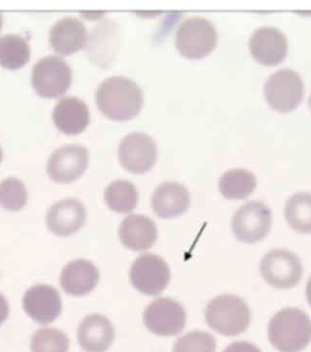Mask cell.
<instances>
[{"instance_id":"cell-4","label":"cell","mask_w":311,"mask_h":352,"mask_svg":"<svg viewBox=\"0 0 311 352\" xmlns=\"http://www.w3.org/2000/svg\"><path fill=\"white\" fill-rule=\"evenodd\" d=\"M218 33L211 21L202 16H191L178 26L175 45L178 52L188 59H202L216 47Z\"/></svg>"},{"instance_id":"cell-3","label":"cell","mask_w":311,"mask_h":352,"mask_svg":"<svg viewBox=\"0 0 311 352\" xmlns=\"http://www.w3.org/2000/svg\"><path fill=\"white\" fill-rule=\"evenodd\" d=\"M207 324L225 336H237L247 330L250 322L249 306L233 295L216 296L206 308Z\"/></svg>"},{"instance_id":"cell-30","label":"cell","mask_w":311,"mask_h":352,"mask_svg":"<svg viewBox=\"0 0 311 352\" xmlns=\"http://www.w3.org/2000/svg\"><path fill=\"white\" fill-rule=\"evenodd\" d=\"M9 305L6 298L0 294V325L3 324L9 316Z\"/></svg>"},{"instance_id":"cell-8","label":"cell","mask_w":311,"mask_h":352,"mask_svg":"<svg viewBox=\"0 0 311 352\" xmlns=\"http://www.w3.org/2000/svg\"><path fill=\"white\" fill-rule=\"evenodd\" d=\"M272 212L260 201L247 202L236 211L231 228L237 240L255 243L264 240L271 230Z\"/></svg>"},{"instance_id":"cell-13","label":"cell","mask_w":311,"mask_h":352,"mask_svg":"<svg viewBox=\"0 0 311 352\" xmlns=\"http://www.w3.org/2000/svg\"><path fill=\"white\" fill-rule=\"evenodd\" d=\"M23 309L40 324H50L61 315V296L52 286L40 284L31 287L24 294Z\"/></svg>"},{"instance_id":"cell-33","label":"cell","mask_w":311,"mask_h":352,"mask_svg":"<svg viewBox=\"0 0 311 352\" xmlns=\"http://www.w3.org/2000/svg\"><path fill=\"white\" fill-rule=\"evenodd\" d=\"M2 157H3V154H2L1 148H0V163H1Z\"/></svg>"},{"instance_id":"cell-12","label":"cell","mask_w":311,"mask_h":352,"mask_svg":"<svg viewBox=\"0 0 311 352\" xmlns=\"http://www.w3.org/2000/svg\"><path fill=\"white\" fill-rule=\"evenodd\" d=\"M88 149L81 144H66L57 148L48 159L47 172L57 183L78 179L88 167Z\"/></svg>"},{"instance_id":"cell-1","label":"cell","mask_w":311,"mask_h":352,"mask_svg":"<svg viewBox=\"0 0 311 352\" xmlns=\"http://www.w3.org/2000/svg\"><path fill=\"white\" fill-rule=\"evenodd\" d=\"M96 102L108 119L127 122L136 117L141 111L143 91L127 77H109L96 90Z\"/></svg>"},{"instance_id":"cell-28","label":"cell","mask_w":311,"mask_h":352,"mask_svg":"<svg viewBox=\"0 0 311 352\" xmlns=\"http://www.w3.org/2000/svg\"><path fill=\"white\" fill-rule=\"evenodd\" d=\"M216 340L204 331H192L180 337L173 346V352H215Z\"/></svg>"},{"instance_id":"cell-25","label":"cell","mask_w":311,"mask_h":352,"mask_svg":"<svg viewBox=\"0 0 311 352\" xmlns=\"http://www.w3.org/2000/svg\"><path fill=\"white\" fill-rule=\"evenodd\" d=\"M286 221L299 233H311V194L298 192L286 202L284 209Z\"/></svg>"},{"instance_id":"cell-9","label":"cell","mask_w":311,"mask_h":352,"mask_svg":"<svg viewBox=\"0 0 311 352\" xmlns=\"http://www.w3.org/2000/svg\"><path fill=\"white\" fill-rule=\"evenodd\" d=\"M260 274L274 288H293L302 279V263L289 250H273L261 260Z\"/></svg>"},{"instance_id":"cell-31","label":"cell","mask_w":311,"mask_h":352,"mask_svg":"<svg viewBox=\"0 0 311 352\" xmlns=\"http://www.w3.org/2000/svg\"><path fill=\"white\" fill-rule=\"evenodd\" d=\"M307 298L308 303H310L311 306V277L310 278V280H308L307 285Z\"/></svg>"},{"instance_id":"cell-16","label":"cell","mask_w":311,"mask_h":352,"mask_svg":"<svg viewBox=\"0 0 311 352\" xmlns=\"http://www.w3.org/2000/svg\"><path fill=\"white\" fill-rule=\"evenodd\" d=\"M77 340L84 351L105 352L114 342V327L105 316H87L77 329Z\"/></svg>"},{"instance_id":"cell-11","label":"cell","mask_w":311,"mask_h":352,"mask_svg":"<svg viewBox=\"0 0 311 352\" xmlns=\"http://www.w3.org/2000/svg\"><path fill=\"white\" fill-rule=\"evenodd\" d=\"M118 155L125 170L134 175H143L151 170L156 164L158 148L149 135L133 132L120 142Z\"/></svg>"},{"instance_id":"cell-14","label":"cell","mask_w":311,"mask_h":352,"mask_svg":"<svg viewBox=\"0 0 311 352\" xmlns=\"http://www.w3.org/2000/svg\"><path fill=\"white\" fill-rule=\"evenodd\" d=\"M249 47L253 57L260 64L276 66L288 54V38L279 29L264 26L250 36Z\"/></svg>"},{"instance_id":"cell-20","label":"cell","mask_w":311,"mask_h":352,"mask_svg":"<svg viewBox=\"0 0 311 352\" xmlns=\"http://www.w3.org/2000/svg\"><path fill=\"white\" fill-rule=\"evenodd\" d=\"M52 119L63 133L76 135L86 129L90 122V112L83 100L66 96L58 101L53 109Z\"/></svg>"},{"instance_id":"cell-2","label":"cell","mask_w":311,"mask_h":352,"mask_svg":"<svg viewBox=\"0 0 311 352\" xmlns=\"http://www.w3.org/2000/svg\"><path fill=\"white\" fill-rule=\"evenodd\" d=\"M268 336L272 344L281 352H300L311 341V322L303 311L286 308L270 320Z\"/></svg>"},{"instance_id":"cell-6","label":"cell","mask_w":311,"mask_h":352,"mask_svg":"<svg viewBox=\"0 0 311 352\" xmlns=\"http://www.w3.org/2000/svg\"><path fill=\"white\" fill-rule=\"evenodd\" d=\"M129 279L140 293L158 296L170 283V267L158 255L144 253L140 255L130 267Z\"/></svg>"},{"instance_id":"cell-18","label":"cell","mask_w":311,"mask_h":352,"mask_svg":"<svg viewBox=\"0 0 311 352\" xmlns=\"http://www.w3.org/2000/svg\"><path fill=\"white\" fill-rule=\"evenodd\" d=\"M98 281L100 272L93 263L85 259L69 262L60 276L63 290L74 296L88 295L98 286Z\"/></svg>"},{"instance_id":"cell-27","label":"cell","mask_w":311,"mask_h":352,"mask_svg":"<svg viewBox=\"0 0 311 352\" xmlns=\"http://www.w3.org/2000/svg\"><path fill=\"white\" fill-rule=\"evenodd\" d=\"M28 194L25 186L16 177L0 182V206L9 211H19L25 206Z\"/></svg>"},{"instance_id":"cell-23","label":"cell","mask_w":311,"mask_h":352,"mask_svg":"<svg viewBox=\"0 0 311 352\" xmlns=\"http://www.w3.org/2000/svg\"><path fill=\"white\" fill-rule=\"evenodd\" d=\"M138 199L136 187L129 181H114L105 189V204L117 213L127 214L133 211L138 204Z\"/></svg>"},{"instance_id":"cell-17","label":"cell","mask_w":311,"mask_h":352,"mask_svg":"<svg viewBox=\"0 0 311 352\" xmlns=\"http://www.w3.org/2000/svg\"><path fill=\"white\" fill-rule=\"evenodd\" d=\"M158 228L153 219L144 214L127 216L119 229L120 242L133 252H144L153 247L158 240Z\"/></svg>"},{"instance_id":"cell-29","label":"cell","mask_w":311,"mask_h":352,"mask_svg":"<svg viewBox=\"0 0 311 352\" xmlns=\"http://www.w3.org/2000/svg\"><path fill=\"white\" fill-rule=\"evenodd\" d=\"M223 352H261L260 349L249 342H235Z\"/></svg>"},{"instance_id":"cell-26","label":"cell","mask_w":311,"mask_h":352,"mask_svg":"<svg viewBox=\"0 0 311 352\" xmlns=\"http://www.w3.org/2000/svg\"><path fill=\"white\" fill-rule=\"evenodd\" d=\"M32 352H69V341L67 335L56 329H41L31 339Z\"/></svg>"},{"instance_id":"cell-19","label":"cell","mask_w":311,"mask_h":352,"mask_svg":"<svg viewBox=\"0 0 311 352\" xmlns=\"http://www.w3.org/2000/svg\"><path fill=\"white\" fill-rule=\"evenodd\" d=\"M87 42L85 25L81 19L66 16L56 21L50 31V43L54 52L67 56L81 50Z\"/></svg>"},{"instance_id":"cell-24","label":"cell","mask_w":311,"mask_h":352,"mask_svg":"<svg viewBox=\"0 0 311 352\" xmlns=\"http://www.w3.org/2000/svg\"><path fill=\"white\" fill-rule=\"evenodd\" d=\"M29 59L30 47L25 38L14 34L0 38V65L5 69H21Z\"/></svg>"},{"instance_id":"cell-32","label":"cell","mask_w":311,"mask_h":352,"mask_svg":"<svg viewBox=\"0 0 311 352\" xmlns=\"http://www.w3.org/2000/svg\"><path fill=\"white\" fill-rule=\"evenodd\" d=\"M2 25H3V16H2V14L0 13V30H1Z\"/></svg>"},{"instance_id":"cell-34","label":"cell","mask_w":311,"mask_h":352,"mask_svg":"<svg viewBox=\"0 0 311 352\" xmlns=\"http://www.w3.org/2000/svg\"><path fill=\"white\" fill-rule=\"evenodd\" d=\"M308 104H310V109H311V95L310 96V100H308Z\"/></svg>"},{"instance_id":"cell-22","label":"cell","mask_w":311,"mask_h":352,"mask_svg":"<svg viewBox=\"0 0 311 352\" xmlns=\"http://www.w3.org/2000/svg\"><path fill=\"white\" fill-rule=\"evenodd\" d=\"M257 188L254 173L244 168H233L222 175L219 180L221 194L228 199H243L249 197Z\"/></svg>"},{"instance_id":"cell-21","label":"cell","mask_w":311,"mask_h":352,"mask_svg":"<svg viewBox=\"0 0 311 352\" xmlns=\"http://www.w3.org/2000/svg\"><path fill=\"white\" fill-rule=\"evenodd\" d=\"M151 205L159 218H175L189 208L190 194L180 183L164 182L154 190Z\"/></svg>"},{"instance_id":"cell-5","label":"cell","mask_w":311,"mask_h":352,"mask_svg":"<svg viewBox=\"0 0 311 352\" xmlns=\"http://www.w3.org/2000/svg\"><path fill=\"white\" fill-rule=\"evenodd\" d=\"M71 67L63 58L50 55L36 63L32 72V85L43 98H59L72 84Z\"/></svg>"},{"instance_id":"cell-7","label":"cell","mask_w":311,"mask_h":352,"mask_svg":"<svg viewBox=\"0 0 311 352\" xmlns=\"http://www.w3.org/2000/svg\"><path fill=\"white\" fill-rule=\"evenodd\" d=\"M264 95L274 110L288 113L295 110L303 96V83L298 72L283 69L269 77L264 86Z\"/></svg>"},{"instance_id":"cell-10","label":"cell","mask_w":311,"mask_h":352,"mask_svg":"<svg viewBox=\"0 0 311 352\" xmlns=\"http://www.w3.org/2000/svg\"><path fill=\"white\" fill-rule=\"evenodd\" d=\"M184 307L172 298L153 300L144 311L143 322L147 329L158 336H175L186 324Z\"/></svg>"},{"instance_id":"cell-15","label":"cell","mask_w":311,"mask_h":352,"mask_svg":"<svg viewBox=\"0 0 311 352\" xmlns=\"http://www.w3.org/2000/svg\"><path fill=\"white\" fill-rule=\"evenodd\" d=\"M86 218V208L81 201L76 199H63L48 210L47 228L55 235L67 237L81 229Z\"/></svg>"}]
</instances>
